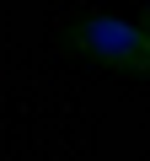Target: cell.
Instances as JSON below:
<instances>
[{"mask_svg":"<svg viewBox=\"0 0 150 161\" xmlns=\"http://www.w3.org/2000/svg\"><path fill=\"white\" fill-rule=\"evenodd\" d=\"M64 48H75L81 59H97L107 70H129V75H150V32L134 16H113V11H75L59 27Z\"/></svg>","mask_w":150,"mask_h":161,"instance_id":"6da1fadb","label":"cell"},{"mask_svg":"<svg viewBox=\"0 0 150 161\" xmlns=\"http://www.w3.org/2000/svg\"><path fill=\"white\" fill-rule=\"evenodd\" d=\"M134 22H139V27H145V32H150V6H145V11H139V16H134Z\"/></svg>","mask_w":150,"mask_h":161,"instance_id":"7a4b0ae2","label":"cell"}]
</instances>
